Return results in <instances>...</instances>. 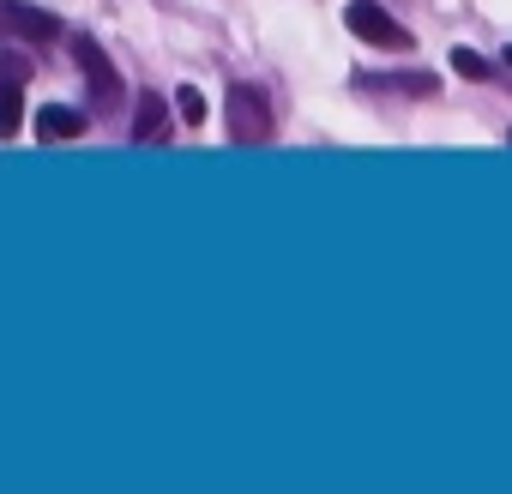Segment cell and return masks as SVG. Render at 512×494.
Wrapping results in <instances>:
<instances>
[{"mask_svg": "<svg viewBox=\"0 0 512 494\" xmlns=\"http://www.w3.org/2000/svg\"><path fill=\"white\" fill-rule=\"evenodd\" d=\"M175 115H181L187 127H199V121L211 115V103H205V91H199V85H181V91H175Z\"/></svg>", "mask_w": 512, "mask_h": 494, "instance_id": "obj_9", "label": "cell"}, {"mask_svg": "<svg viewBox=\"0 0 512 494\" xmlns=\"http://www.w3.org/2000/svg\"><path fill=\"white\" fill-rule=\"evenodd\" d=\"M25 121V85H7L0 79V139H13Z\"/></svg>", "mask_w": 512, "mask_h": 494, "instance_id": "obj_7", "label": "cell"}, {"mask_svg": "<svg viewBox=\"0 0 512 494\" xmlns=\"http://www.w3.org/2000/svg\"><path fill=\"white\" fill-rule=\"evenodd\" d=\"M344 25H350L362 43H374V49H410V31L380 7V0H350V7H344Z\"/></svg>", "mask_w": 512, "mask_h": 494, "instance_id": "obj_2", "label": "cell"}, {"mask_svg": "<svg viewBox=\"0 0 512 494\" xmlns=\"http://www.w3.org/2000/svg\"><path fill=\"white\" fill-rule=\"evenodd\" d=\"M73 61H79V73H85V85H91V103H97V109H115V103H121V73L109 67V55H103L85 31L73 37Z\"/></svg>", "mask_w": 512, "mask_h": 494, "instance_id": "obj_3", "label": "cell"}, {"mask_svg": "<svg viewBox=\"0 0 512 494\" xmlns=\"http://www.w3.org/2000/svg\"><path fill=\"white\" fill-rule=\"evenodd\" d=\"M362 85H368V91H416V97H434V79H428V73H398V79H380V73H368Z\"/></svg>", "mask_w": 512, "mask_h": 494, "instance_id": "obj_8", "label": "cell"}, {"mask_svg": "<svg viewBox=\"0 0 512 494\" xmlns=\"http://www.w3.org/2000/svg\"><path fill=\"white\" fill-rule=\"evenodd\" d=\"M506 145H512V133H506Z\"/></svg>", "mask_w": 512, "mask_h": 494, "instance_id": "obj_13", "label": "cell"}, {"mask_svg": "<svg viewBox=\"0 0 512 494\" xmlns=\"http://www.w3.org/2000/svg\"><path fill=\"white\" fill-rule=\"evenodd\" d=\"M85 133V115L79 109H67V103H43L37 109V139L43 145H67V139H79Z\"/></svg>", "mask_w": 512, "mask_h": 494, "instance_id": "obj_5", "label": "cell"}, {"mask_svg": "<svg viewBox=\"0 0 512 494\" xmlns=\"http://www.w3.org/2000/svg\"><path fill=\"white\" fill-rule=\"evenodd\" d=\"M169 139V103L163 97H139L133 103V145H163Z\"/></svg>", "mask_w": 512, "mask_h": 494, "instance_id": "obj_6", "label": "cell"}, {"mask_svg": "<svg viewBox=\"0 0 512 494\" xmlns=\"http://www.w3.org/2000/svg\"><path fill=\"white\" fill-rule=\"evenodd\" d=\"M0 25H7L13 37H31V43H55V37H61V19H55V13L19 7V0H7V7H0Z\"/></svg>", "mask_w": 512, "mask_h": 494, "instance_id": "obj_4", "label": "cell"}, {"mask_svg": "<svg viewBox=\"0 0 512 494\" xmlns=\"http://www.w3.org/2000/svg\"><path fill=\"white\" fill-rule=\"evenodd\" d=\"M0 79H7V85H31V61L19 49H7V55H0Z\"/></svg>", "mask_w": 512, "mask_h": 494, "instance_id": "obj_11", "label": "cell"}, {"mask_svg": "<svg viewBox=\"0 0 512 494\" xmlns=\"http://www.w3.org/2000/svg\"><path fill=\"white\" fill-rule=\"evenodd\" d=\"M500 61H506V67H512V43H506V49H500Z\"/></svg>", "mask_w": 512, "mask_h": 494, "instance_id": "obj_12", "label": "cell"}, {"mask_svg": "<svg viewBox=\"0 0 512 494\" xmlns=\"http://www.w3.org/2000/svg\"><path fill=\"white\" fill-rule=\"evenodd\" d=\"M452 73H458V79H488V61H482L476 49H452Z\"/></svg>", "mask_w": 512, "mask_h": 494, "instance_id": "obj_10", "label": "cell"}, {"mask_svg": "<svg viewBox=\"0 0 512 494\" xmlns=\"http://www.w3.org/2000/svg\"><path fill=\"white\" fill-rule=\"evenodd\" d=\"M223 127H229L235 145H260V139H272L266 91H260V85H235V91L223 97Z\"/></svg>", "mask_w": 512, "mask_h": 494, "instance_id": "obj_1", "label": "cell"}]
</instances>
